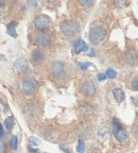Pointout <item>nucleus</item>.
Here are the masks:
<instances>
[{
    "label": "nucleus",
    "instance_id": "obj_1",
    "mask_svg": "<svg viewBox=\"0 0 138 153\" xmlns=\"http://www.w3.org/2000/svg\"><path fill=\"white\" fill-rule=\"evenodd\" d=\"M61 31L66 36H73L79 32V23L75 20H64L60 25Z\"/></svg>",
    "mask_w": 138,
    "mask_h": 153
},
{
    "label": "nucleus",
    "instance_id": "obj_2",
    "mask_svg": "<svg viewBox=\"0 0 138 153\" xmlns=\"http://www.w3.org/2000/svg\"><path fill=\"white\" fill-rule=\"evenodd\" d=\"M105 37V30L101 27H94L89 31V41L91 44L98 45L102 42Z\"/></svg>",
    "mask_w": 138,
    "mask_h": 153
},
{
    "label": "nucleus",
    "instance_id": "obj_3",
    "mask_svg": "<svg viewBox=\"0 0 138 153\" xmlns=\"http://www.w3.org/2000/svg\"><path fill=\"white\" fill-rule=\"evenodd\" d=\"M37 88V82L34 78H28L22 82L21 89L26 96L32 95Z\"/></svg>",
    "mask_w": 138,
    "mask_h": 153
},
{
    "label": "nucleus",
    "instance_id": "obj_4",
    "mask_svg": "<svg viewBox=\"0 0 138 153\" xmlns=\"http://www.w3.org/2000/svg\"><path fill=\"white\" fill-rule=\"evenodd\" d=\"M50 25H51L50 18L48 16H46V15H38V16H36L35 19H34V26H35V28L41 31L49 29Z\"/></svg>",
    "mask_w": 138,
    "mask_h": 153
},
{
    "label": "nucleus",
    "instance_id": "obj_5",
    "mask_svg": "<svg viewBox=\"0 0 138 153\" xmlns=\"http://www.w3.org/2000/svg\"><path fill=\"white\" fill-rule=\"evenodd\" d=\"M51 44V37L49 34L44 33V32H39L36 34L35 36V45L38 46L39 48H47Z\"/></svg>",
    "mask_w": 138,
    "mask_h": 153
},
{
    "label": "nucleus",
    "instance_id": "obj_6",
    "mask_svg": "<svg viewBox=\"0 0 138 153\" xmlns=\"http://www.w3.org/2000/svg\"><path fill=\"white\" fill-rule=\"evenodd\" d=\"M81 90H82L83 95L87 96V97H92L96 94V86L91 81H86L83 83Z\"/></svg>",
    "mask_w": 138,
    "mask_h": 153
},
{
    "label": "nucleus",
    "instance_id": "obj_7",
    "mask_svg": "<svg viewBox=\"0 0 138 153\" xmlns=\"http://www.w3.org/2000/svg\"><path fill=\"white\" fill-rule=\"evenodd\" d=\"M64 70H65V63L61 61L54 62L50 67V71L54 77H60L64 73Z\"/></svg>",
    "mask_w": 138,
    "mask_h": 153
},
{
    "label": "nucleus",
    "instance_id": "obj_8",
    "mask_svg": "<svg viewBox=\"0 0 138 153\" xmlns=\"http://www.w3.org/2000/svg\"><path fill=\"white\" fill-rule=\"evenodd\" d=\"M14 68L17 73H26L29 70V63L26 61L25 58H19L14 63Z\"/></svg>",
    "mask_w": 138,
    "mask_h": 153
},
{
    "label": "nucleus",
    "instance_id": "obj_9",
    "mask_svg": "<svg viewBox=\"0 0 138 153\" xmlns=\"http://www.w3.org/2000/svg\"><path fill=\"white\" fill-rule=\"evenodd\" d=\"M88 50V46L86 44L83 39H78L73 43V47H72V51L73 53L78 54V53L83 52V51H87Z\"/></svg>",
    "mask_w": 138,
    "mask_h": 153
},
{
    "label": "nucleus",
    "instance_id": "obj_10",
    "mask_svg": "<svg viewBox=\"0 0 138 153\" xmlns=\"http://www.w3.org/2000/svg\"><path fill=\"white\" fill-rule=\"evenodd\" d=\"M125 58H127V61L129 64L134 65L138 62V52L135 49H130V50L127 51Z\"/></svg>",
    "mask_w": 138,
    "mask_h": 153
},
{
    "label": "nucleus",
    "instance_id": "obj_11",
    "mask_svg": "<svg viewBox=\"0 0 138 153\" xmlns=\"http://www.w3.org/2000/svg\"><path fill=\"white\" fill-rule=\"evenodd\" d=\"M44 58H45V54L43 51L35 50L32 53V62H33L34 64H39V63H41V62L44 61Z\"/></svg>",
    "mask_w": 138,
    "mask_h": 153
},
{
    "label": "nucleus",
    "instance_id": "obj_12",
    "mask_svg": "<svg viewBox=\"0 0 138 153\" xmlns=\"http://www.w3.org/2000/svg\"><path fill=\"white\" fill-rule=\"evenodd\" d=\"M115 138H116L117 142H123L124 140H127V131H124L122 129H119L115 132Z\"/></svg>",
    "mask_w": 138,
    "mask_h": 153
},
{
    "label": "nucleus",
    "instance_id": "obj_13",
    "mask_svg": "<svg viewBox=\"0 0 138 153\" xmlns=\"http://www.w3.org/2000/svg\"><path fill=\"white\" fill-rule=\"evenodd\" d=\"M113 95H114V97H115V99H116V101L118 103H121L122 101L124 100V98H125L123 90H122L121 88H115L114 89Z\"/></svg>",
    "mask_w": 138,
    "mask_h": 153
},
{
    "label": "nucleus",
    "instance_id": "obj_14",
    "mask_svg": "<svg viewBox=\"0 0 138 153\" xmlns=\"http://www.w3.org/2000/svg\"><path fill=\"white\" fill-rule=\"evenodd\" d=\"M18 26L17 21H12L9 23L8 26V33L9 35H11L13 37H17V33H16V27Z\"/></svg>",
    "mask_w": 138,
    "mask_h": 153
},
{
    "label": "nucleus",
    "instance_id": "obj_15",
    "mask_svg": "<svg viewBox=\"0 0 138 153\" xmlns=\"http://www.w3.org/2000/svg\"><path fill=\"white\" fill-rule=\"evenodd\" d=\"M79 112L81 115H89L92 113V107L88 104H83L79 107Z\"/></svg>",
    "mask_w": 138,
    "mask_h": 153
},
{
    "label": "nucleus",
    "instance_id": "obj_16",
    "mask_svg": "<svg viewBox=\"0 0 138 153\" xmlns=\"http://www.w3.org/2000/svg\"><path fill=\"white\" fill-rule=\"evenodd\" d=\"M105 75H106V78L108 79H115L117 77V73H116V70H114L113 68H108V69H106V71H105Z\"/></svg>",
    "mask_w": 138,
    "mask_h": 153
},
{
    "label": "nucleus",
    "instance_id": "obj_17",
    "mask_svg": "<svg viewBox=\"0 0 138 153\" xmlns=\"http://www.w3.org/2000/svg\"><path fill=\"white\" fill-rule=\"evenodd\" d=\"M17 145H18V139H17V136H12L11 139H10V146L13 150H16L17 149Z\"/></svg>",
    "mask_w": 138,
    "mask_h": 153
},
{
    "label": "nucleus",
    "instance_id": "obj_18",
    "mask_svg": "<svg viewBox=\"0 0 138 153\" xmlns=\"http://www.w3.org/2000/svg\"><path fill=\"white\" fill-rule=\"evenodd\" d=\"M4 125H6V128L8 129V130H12V128H13L14 125V120L12 117H8L6 119V121H4Z\"/></svg>",
    "mask_w": 138,
    "mask_h": 153
},
{
    "label": "nucleus",
    "instance_id": "obj_19",
    "mask_svg": "<svg viewBox=\"0 0 138 153\" xmlns=\"http://www.w3.org/2000/svg\"><path fill=\"white\" fill-rule=\"evenodd\" d=\"M84 150H85V144L83 142L82 139H80L78 142V146H77V151L78 153H84Z\"/></svg>",
    "mask_w": 138,
    "mask_h": 153
},
{
    "label": "nucleus",
    "instance_id": "obj_20",
    "mask_svg": "<svg viewBox=\"0 0 138 153\" xmlns=\"http://www.w3.org/2000/svg\"><path fill=\"white\" fill-rule=\"evenodd\" d=\"M131 87H132V89L138 92V78L132 80V82H131Z\"/></svg>",
    "mask_w": 138,
    "mask_h": 153
},
{
    "label": "nucleus",
    "instance_id": "obj_21",
    "mask_svg": "<svg viewBox=\"0 0 138 153\" xmlns=\"http://www.w3.org/2000/svg\"><path fill=\"white\" fill-rule=\"evenodd\" d=\"M90 63H79L78 64V66L80 67V69L82 70H86V69H88V67H90Z\"/></svg>",
    "mask_w": 138,
    "mask_h": 153
},
{
    "label": "nucleus",
    "instance_id": "obj_22",
    "mask_svg": "<svg viewBox=\"0 0 138 153\" xmlns=\"http://www.w3.org/2000/svg\"><path fill=\"white\" fill-rule=\"evenodd\" d=\"M80 4L83 6H89L92 4V1H90V0H81Z\"/></svg>",
    "mask_w": 138,
    "mask_h": 153
},
{
    "label": "nucleus",
    "instance_id": "obj_23",
    "mask_svg": "<svg viewBox=\"0 0 138 153\" xmlns=\"http://www.w3.org/2000/svg\"><path fill=\"white\" fill-rule=\"evenodd\" d=\"M60 149H61V150H63L65 153H72V151L70 150V149H69L67 146H65V145H61V146H60Z\"/></svg>",
    "mask_w": 138,
    "mask_h": 153
},
{
    "label": "nucleus",
    "instance_id": "obj_24",
    "mask_svg": "<svg viewBox=\"0 0 138 153\" xmlns=\"http://www.w3.org/2000/svg\"><path fill=\"white\" fill-rule=\"evenodd\" d=\"M105 79H106L105 73H99V75H98V80L99 81H104Z\"/></svg>",
    "mask_w": 138,
    "mask_h": 153
},
{
    "label": "nucleus",
    "instance_id": "obj_25",
    "mask_svg": "<svg viewBox=\"0 0 138 153\" xmlns=\"http://www.w3.org/2000/svg\"><path fill=\"white\" fill-rule=\"evenodd\" d=\"M31 142H34L35 145H37V144H39V140H38V139H36L35 137H32V138H31Z\"/></svg>",
    "mask_w": 138,
    "mask_h": 153
},
{
    "label": "nucleus",
    "instance_id": "obj_26",
    "mask_svg": "<svg viewBox=\"0 0 138 153\" xmlns=\"http://www.w3.org/2000/svg\"><path fill=\"white\" fill-rule=\"evenodd\" d=\"M3 136V128H2V125L0 123V137Z\"/></svg>",
    "mask_w": 138,
    "mask_h": 153
},
{
    "label": "nucleus",
    "instance_id": "obj_27",
    "mask_svg": "<svg viewBox=\"0 0 138 153\" xmlns=\"http://www.w3.org/2000/svg\"><path fill=\"white\" fill-rule=\"evenodd\" d=\"M29 151H31V152H37V150H36V149H33V148H29Z\"/></svg>",
    "mask_w": 138,
    "mask_h": 153
},
{
    "label": "nucleus",
    "instance_id": "obj_28",
    "mask_svg": "<svg viewBox=\"0 0 138 153\" xmlns=\"http://www.w3.org/2000/svg\"><path fill=\"white\" fill-rule=\"evenodd\" d=\"M2 6H3V2H2V1H0V9L2 8Z\"/></svg>",
    "mask_w": 138,
    "mask_h": 153
}]
</instances>
